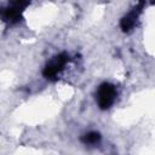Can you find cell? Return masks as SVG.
<instances>
[{
    "instance_id": "cell-2",
    "label": "cell",
    "mask_w": 155,
    "mask_h": 155,
    "mask_svg": "<svg viewBox=\"0 0 155 155\" xmlns=\"http://www.w3.org/2000/svg\"><path fill=\"white\" fill-rule=\"evenodd\" d=\"M68 62V56L65 53H61L56 57H53L50 63H47V65L44 69V76L48 80L56 79V76L64 69L65 64Z\"/></svg>"
},
{
    "instance_id": "cell-3",
    "label": "cell",
    "mask_w": 155,
    "mask_h": 155,
    "mask_svg": "<svg viewBox=\"0 0 155 155\" xmlns=\"http://www.w3.org/2000/svg\"><path fill=\"white\" fill-rule=\"evenodd\" d=\"M137 18H138V11L133 10V11L128 12V13L121 19V23H120L121 29H122L124 31H130L131 29H133V27H134V24H136V22H137Z\"/></svg>"
},
{
    "instance_id": "cell-1",
    "label": "cell",
    "mask_w": 155,
    "mask_h": 155,
    "mask_svg": "<svg viewBox=\"0 0 155 155\" xmlns=\"http://www.w3.org/2000/svg\"><path fill=\"white\" fill-rule=\"evenodd\" d=\"M116 97H117L116 87L109 82H104L97 90L96 101H97L98 107L101 109L105 110V109H109L115 103Z\"/></svg>"
},
{
    "instance_id": "cell-4",
    "label": "cell",
    "mask_w": 155,
    "mask_h": 155,
    "mask_svg": "<svg viewBox=\"0 0 155 155\" xmlns=\"http://www.w3.org/2000/svg\"><path fill=\"white\" fill-rule=\"evenodd\" d=\"M81 140L86 145H94V144H97L101 140V136L97 132H88V133L82 136Z\"/></svg>"
}]
</instances>
